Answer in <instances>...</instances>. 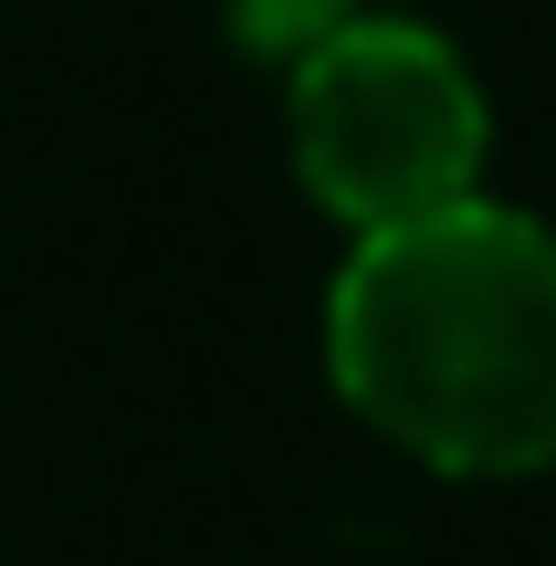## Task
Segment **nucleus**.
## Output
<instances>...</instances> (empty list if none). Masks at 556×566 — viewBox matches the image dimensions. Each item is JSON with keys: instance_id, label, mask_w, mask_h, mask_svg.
Here are the masks:
<instances>
[{"instance_id": "f257e3e1", "label": "nucleus", "mask_w": 556, "mask_h": 566, "mask_svg": "<svg viewBox=\"0 0 556 566\" xmlns=\"http://www.w3.org/2000/svg\"><path fill=\"white\" fill-rule=\"evenodd\" d=\"M347 409L431 472L556 462V231L494 200L357 231L326 294Z\"/></svg>"}, {"instance_id": "f03ea898", "label": "nucleus", "mask_w": 556, "mask_h": 566, "mask_svg": "<svg viewBox=\"0 0 556 566\" xmlns=\"http://www.w3.org/2000/svg\"><path fill=\"white\" fill-rule=\"evenodd\" d=\"M483 84L420 21H336L294 53V168L357 231H399L473 200L483 179Z\"/></svg>"}]
</instances>
